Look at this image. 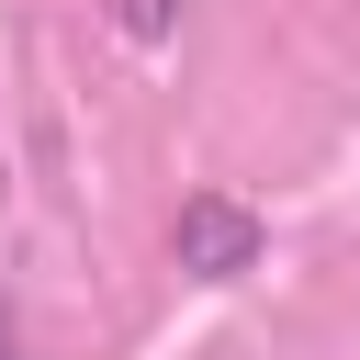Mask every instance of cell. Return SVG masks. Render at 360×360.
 Here are the masks:
<instances>
[{
	"label": "cell",
	"instance_id": "3957f363",
	"mask_svg": "<svg viewBox=\"0 0 360 360\" xmlns=\"http://www.w3.org/2000/svg\"><path fill=\"white\" fill-rule=\"evenodd\" d=\"M0 360H22V338H11V315H0Z\"/></svg>",
	"mask_w": 360,
	"mask_h": 360
},
{
	"label": "cell",
	"instance_id": "7a4b0ae2",
	"mask_svg": "<svg viewBox=\"0 0 360 360\" xmlns=\"http://www.w3.org/2000/svg\"><path fill=\"white\" fill-rule=\"evenodd\" d=\"M112 34L124 45H169L180 34V0H112Z\"/></svg>",
	"mask_w": 360,
	"mask_h": 360
},
{
	"label": "cell",
	"instance_id": "6da1fadb",
	"mask_svg": "<svg viewBox=\"0 0 360 360\" xmlns=\"http://www.w3.org/2000/svg\"><path fill=\"white\" fill-rule=\"evenodd\" d=\"M259 248H270V225H259L236 191H191V202L169 214V259H180L191 281H248Z\"/></svg>",
	"mask_w": 360,
	"mask_h": 360
}]
</instances>
